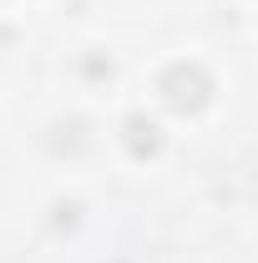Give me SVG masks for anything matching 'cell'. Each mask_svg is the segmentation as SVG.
I'll list each match as a JSON object with an SVG mask.
<instances>
[{"mask_svg":"<svg viewBox=\"0 0 258 263\" xmlns=\"http://www.w3.org/2000/svg\"><path fill=\"white\" fill-rule=\"evenodd\" d=\"M157 97H162L167 111H177V117H197V111L213 101V76H208L197 61H172L157 76Z\"/></svg>","mask_w":258,"mask_h":263,"instance_id":"cell-1","label":"cell"},{"mask_svg":"<svg viewBox=\"0 0 258 263\" xmlns=\"http://www.w3.org/2000/svg\"><path fill=\"white\" fill-rule=\"evenodd\" d=\"M122 142H127V152L137 162H147V157H157L162 152V127L152 117H142V111H132L127 122H122Z\"/></svg>","mask_w":258,"mask_h":263,"instance_id":"cell-2","label":"cell"}]
</instances>
